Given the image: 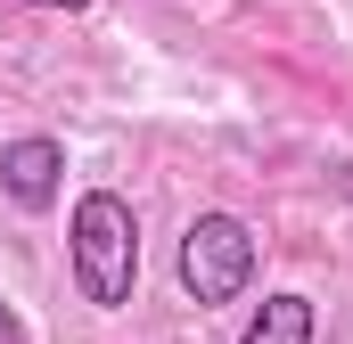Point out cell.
I'll return each mask as SVG.
<instances>
[{
	"label": "cell",
	"instance_id": "1",
	"mask_svg": "<svg viewBox=\"0 0 353 344\" xmlns=\"http://www.w3.org/2000/svg\"><path fill=\"white\" fill-rule=\"evenodd\" d=\"M66 255H74L83 303H99V312L132 303V279H140V222H132V205H123L115 189H83V197H74Z\"/></svg>",
	"mask_w": 353,
	"mask_h": 344
},
{
	"label": "cell",
	"instance_id": "2",
	"mask_svg": "<svg viewBox=\"0 0 353 344\" xmlns=\"http://www.w3.org/2000/svg\"><path fill=\"white\" fill-rule=\"evenodd\" d=\"M173 270H181V295L189 303H239L247 279H255V230L239 213H197Z\"/></svg>",
	"mask_w": 353,
	"mask_h": 344
},
{
	"label": "cell",
	"instance_id": "3",
	"mask_svg": "<svg viewBox=\"0 0 353 344\" xmlns=\"http://www.w3.org/2000/svg\"><path fill=\"white\" fill-rule=\"evenodd\" d=\"M0 189H8V205H25V213H50V205H58V189H66V148H58L50 131L0 140Z\"/></svg>",
	"mask_w": 353,
	"mask_h": 344
},
{
	"label": "cell",
	"instance_id": "4",
	"mask_svg": "<svg viewBox=\"0 0 353 344\" xmlns=\"http://www.w3.org/2000/svg\"><path fill=\"white\" fill-rule=\"evenodd\" d=\"M239 344H312V303L304 295H263V312L247 320Z\"/></svg>",
	"mask_w": 353,
	"mask_h": 344
},
{
	"label": "cell",
	"instance_id": "5",
	"mask_svg": "<svg viewBox=\"0 0 353 344\" xmlns=\"http://www.w3.org/2000/svg\"><path fill=\"white\" fill-rule=\"evenodd\" d=\"M0 344H25V320H17L8 303H0Z\"/></svg>",
	"mask_w": 353,
	"mask_h": 344
},
{
	"label": "cell",
	"instance_id": "6",
	"mask_svg": "<svg viewBox=\"0 0 353 344\" xmlns=\"http://www.w3.org/2000/svg\"><path fill=\"white\" fill-rule=\"evenodd\" d=\"M25 8H66V17H74V8H90V0H25Z\"/></svg>",
	"mask_w": 353,
	"mask_h": 344
},
{
	"label": "cell",
	"instance_id": "7",
	"mask_svg": "<svg viewBox=\"0 0 353 344\" xmlns=\"http://www.w3.org/2000/svg\"><path fill=\"white\" fill-rule=\"evenodd\" d=\"M337 189H345V197H353V164H345V172H337Z\"/></svg>",
	"mask_w": 353,
	"mask_h": 344
}]
</instances>
